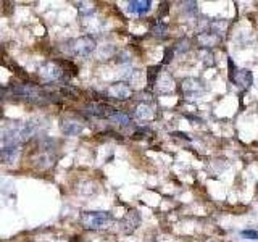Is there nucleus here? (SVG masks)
I'll return each instance as SVG.
<instances>
[{
	"label": "nucleus",
	"mask_w": 258,
	"mask_h": 242,
	"mask_svg": "<svg viewBox=\"0 0 258 242\" xmlns=\"http://www.w3.org/2000/svg\"><path fill=\"white\" fill-rule=\"evenodd\" d=\"M108 94L113 97V99L127 100L129 97H131L133 91H131V87H129L126 83H116V84H113V86L108 89Z\"/></svg>",
	"instance_id": "obj_7"
},
{
	"label": "nucleus",
	"mask_w": 258,
	"mask_h": 242,
	"mask_svg": "<svg viewBox=\"0 0 258 242\" xmlns=\"http://www.w3.org/2000/svg\"><path fill=\"white\" fill-rule=\"evenodd\" d=\"M197 39H199V44L202 47H215L218 42H220V36H216L215 32H212V31L200 32Z\"/></svg>",
	"instance_id": "obj_11"
},
{
	"label": "nucleus",
	"mask_w": 258,
	"mask_h": 242,
	"mask_svg": "<svg viewBox=\"0 0 258 242\" xmlns=\"http://www.w3.org/2000/svg\"><path fill=\"white\" fill-rule=\"evenodd\" d=\"M155 84H161V86H158L161 92H171L173 89H174V83H173V79H171V76H169V75L160 76V81H157Z\"/></svg>",
	"instance_id": "obj_14"
},
{
	"label": "nucleus",
	"mask_w": 258,
	"mask_h": 242,
	"mask_svg": "<svg viewBox=\"0 0 258 242\" xmlns=\"http://www.w3.org/2000/svg\"><path fill=\"white\" fill-rule=\"evenodd\" d=\"M166 31H168V28L165 26L163 23H157L155 26H153V29H152L153 36H158V37H163V36H166Z\"/></svg>",
	"instance_id": "obj_16"
},
{
	"label": "nucleus",
	"mask_w": 258,
	"mask_h": 242,
	"mask_svg": "<svg viewBox=\"0 0 258 242\" xmlns=\"http://www.w3.org/2000/svg\"><path fill=\"white\" fill-rule=\"evenodd\" d=\"M39 73H40V76H42L44 79H47V81H61L63 76H64V73H63L58 62L45 63L44 67L39 70Z\"/></svg>",
	"instance_id": "obj_3"
},
{
	"label": "nucleus",
	"mask_w": 258,
	"mask_h": 242,
	"mask_svg": "<svg viewBox=\"0 0 258 242\" xmlns=\"http://www.w3.org/2000/svg\"><path fill=\"white\" fill-rule=\"evenodd\" d=\"M111 221V213L108 212H84L81 215V223L86 229H100Z\"/></svg>",
	"instance_id": "obj_1"
},
{
	"label": "nucleus",
	"mask_w": 258,
	"mask_h": 242,
	"mask_svg": "<svg viewBox=\"0 0 258 242\" xmlns=\"http://www.w3.org/2000/svg\"><path fill=\"white\" fill-rule=\"evenodd\" d=\"M202 62L207 63L208 67H212V65H215V60H213V53L210 50H204L202 52Z\"/></svg>",
	"instance_id": "obj_17"
},
{
	"label": "nucleus",
	"mask_w": 258,
	"mask_h": 242,
	"mask_svg": "<svg viewBox=\"0 0 258 242\" xmlns=\"http://www.w3.org/2000/svg\"><path fill=\"white\" fill-rule=\"evenodd\" d=\"M115 111H116V108L110 107L107 103L92 102V103L86 105V113H89V115L95 116V118H110Z\"/></svg>",
	"instance_id": "obj_4"
},
{
	"label": "nucleus",
	"mask_w": 258,
	"mask_h": 242,
	"mask_svg": "<svg viewBox=\"0 0 258 242\" xmlns=\"http://www.w3.org/2000/svg\"><path fill=\"white\" fill-rule=\"evenodd\" d=\"M110 119L113 121V123L116 125H123V126H127L129 123H131V116L127 115V113H123V111H115L113 115L110 116Z\"/></svg>",
	"instance_id": "obj_15"
},
{
	"label": "nucleus",
	"mask_w": 258,
	"mask_h": 242,
	"mask_svg": "<svg viewBox=\"0 0 258 242\" xmlns=\"http://www.w3.org/2000/svg\"><path fill=\"white\" fill-rule=\"evenodd\" d=\"M231 81L236 86H239L242 89H247V87H250V84L253 83L252 71H248V70H236V73H234V76L231 78Z\"/></svg>",
	"instance_id": "obj_6"
},
{
	"label": "nucleus",
	"mask_w": 258,
	"mask_h": 242,
	"mask_svg": "<svg viewBox=\"0 0 258 242\" xmlns=\"http://www.w3.org/2000/svg\"><path fill=\"white\" fill-rule=\"evenodd\" d=\"M18 155V145H5V147L0 150V160L5 161V163H10Z\"/></svg>",
	"instance_id": "obj_13"
},
{
	"label": "nucleus",
	"mask_w": 258,
	"mask_h": 242,
	"mask_svg": "<svg viewBox=\"0 0 258 242\" xmlns=\"http://www.w3.org/2000/svg\"><path fill=\"white\" fill-rule=\"evenodd\" d=\"M171 50H166V56H165V63H168L169 60H171Z\"/></svg>",
	"instance_id": "obj_19"
},
{
	"label": "nucleus",
	"mask_w": 258,
	"mask_h": 242,
	"mask_svg": "<svg viewBox=\"0 0 258 242\" xmlns=\"http://www.w3.org/2000/svg\"><path fill=\"white\" fill-rule=\"evenodd\" d=\"M134 116L141 121H149L153 118V110L149 103H141V105H137V108L134 111Z\"/></svg>",
	"instance_id": "obj_12"
},
{
	"label": "nucleus",
	"mask_w": 258,
	"mask_h": 242,
	"mask_svg": "<svg viewBox=\"0 0 258 242\" xmlns=\"http://www.w3.org/2000/svg\"><path fill=\"white\" fill-rule=\"evenodd\" d=\"M240 236H242V237H245V239L258 240V232H256V231H252V229H245V231H242V232H240Z\"/></svg>",
	"instance_id": "obj_18"
},
{
	"label": "nucleus",
	"mask_w": 258,
	"mask_h": 242,
	"mask_svg": "<svg viewBox=\"0 0 258 242\" xmlns=\"http://www.w3.org/2000/svg\"><path fill=\"white\" fill-rule=\"evenodd\" d=\"M139 224H141L139 212L131 210L129 213H126V216H123V220H121V223H119V229H121V232H124V234H131V232H134L137 228H139Z\"/></svg>",
	"instance_id": "obj_5"
},
{
	"label": "nucleus",
	"mask_w": 258,
	"mask_h": 242,
	"mask_svg": "<svg viewBox=\"0 0 258 242\" xmlns=\"http://www.w3.org/2000/svg\"><path fill=\"white\" fill-rule=\"evenodd\" d=\"M182 91L185 95H200L204 92V84L200 83L199 79H185L182 83Z\"/></svg>",
	"instance_id": "obj_9"
},
{
	"label": "nucleus",
	"mask_w": 258,
	"mask_h": 242,
	"mask_svg": "<svg viewBox=\"0 0 258 242\" xmlns=\"http://www.w3.org/2000/svg\"><path fill=\"white\" fill-rule=\"evenodd\" d=\"M68 52L75 56H87L94 52L95 40L91 36H81L68 42Z\"/></svg>",
	"instance_id": "obj_2"
},
{
	"label": "nucleus",
	"mask_w": 258,
	"mask_h": 242,
	"mask_svg": "<svg viewBox=\"0 0 258 242\" xmlns=\"http://www.w3.org/2000/svg\"><path fill=\"white\" fill-rule=\"evenodd\" d=\"M60 129L64 136H78L83 133V126L76 121H70V119H63L60 123Z\"/></svg>",
	"instance_id": "obj_10"
},
{
	"label": "nucleus",
	"mask_w": 258,
	"mask_h": 242,
	"mask_svg": "<svg viewBox=\"0 0 258 242\" xmlns=\"http://www.w3.org/2000/svg\"><path fill=\"white\" fill-rule=\"evenodd\" d=\"M150 7L152 2H149V0H133V2H127V12L137 16H142L150 12Z\"/></svg>",
	"instance_id": "obj_8"
}]
</instances>
